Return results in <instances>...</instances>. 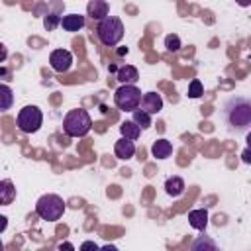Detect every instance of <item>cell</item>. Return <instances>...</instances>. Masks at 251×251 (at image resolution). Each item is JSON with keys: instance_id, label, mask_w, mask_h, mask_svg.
Here are the masks:
<instances>
[{"instance_id": "4", "label": "cell", "mask_w": 251, "mask_h": 251, "mask_svg": "<svg viewBox=\"0 0 251 251\" xmlns=\"http://www.w3.org/2000/svg\"><path fill=\"white\" fill-rule=\"evenodd\" d=\"M35 214L41 220L47 222H57L63 218L65 214V200L59 194H43L37 202H35Z\"/></svg>"}, {"instance_id": "7", "label": "cell", "mask_w": 251, "mask_h": 251, "mask_svg": "<svg viewBox=\"0 0 251 251\" xmlns=\"http://www.w3.org/2000/svg\"><path fill=\"white\" fill-rule=\"evenodd\" d=\"M49 65L55 73H67L73 65V53L67 49H55L49 55Z\"/></svg>"}, {"instance_id": "11", "label": "cell", "mask_w": 251, "mask_h": 251, "mask_svg": "<svg viewBox=\"0 0 251 251\" xmlns=\"http://www.w3.org/2000/svg\"><path fill=\"white\" fill-rule=\"evenodd\" d=\"M84 24H86V20L80 14H67L61 18V27L65 31H78L84 27Z\"/></svg>"}, {"instance_id": "23", "label": "cell", "mask_w": 251, "mask_h": 251, "mask_svg": "<svg viewBox=\"0 0 251 251\" xmlns=\"http://www.w3.org/2000/svg\"><path fill=\"white\" fill-rule=\"evenodd\" d=\"M204 94V86L198 78H192L188 84V98H200Z\"/></svg>"}, {"instance_id": "8", "label": "cell", "mask_w": 251, "mask_h": 251, "mask_svg": "<svg viewBox=\"0 0 251 251\" xmlns=\"http://www.w3.org/2000/svg\"><path fill=\"white\" fill-rule=\"evenodd\" d=\"M139 108L145 114H149V116L159 114L163 110V98H161V94H157V92H145L143 98H141V106Z\"/></svg>"}, {"instance_id": "15", "label": "cell", "mask_w": 251, "mask_h": 251, "mask_svg": "<svg viewBox=\"0 0 251 251\" xmlns=\"http://www.w3.org/2000/svg\"><path fill=\"white\" fill-rule=\"evenodd\" d=\"M171 153H173V143L169 139L161 137L151 145V155L157 159H167V157H171Z\"/></svg>"}, {"instance_id": "28", "label": "cell", "mask_w": 251, "mask_h": 251, "mask_svg": "<svg viewBox=\"0 0 251 251\" xmlns=\"http://www.w3.org/2000/svg\"><path fill=\"white\" fill-rule=\"evenodd\" d=\"M0 220H2V226H0V231H4V229H6V224H8V218H6V216H0Z\"/></svg>"}, {"instance_id": "19", "label": "cell", "mask_w": 251, "mask_h": 251, "mask_svg": "<svg viewBox=\"0 0 251 251\" xmlns=\"http://www.w3.org/2000/svg\"><path fill=\"white\" fill-rule=\"evenodd\" d=\"M0 110L2 112H6V110H10L12 108V102H14V92H12V88L8 86V84H0Z\"/></svg>"}, {"instance_id": "29", "label": "cell", "mask_w": 251, "mask_h": 251, "mask_svg": "<svg viewBox=\"0 0 251 251\" xmlns=\"http://www.w3.org/2000/svg\"><path fill=\"white\" fill-rule=\"evenodd\" d=\"M245 141H247V147H249V149H251V131H249V133H247V137H245Z\"/></svg>"}, {"instance_id": "24", "label": "cell", "mask_w": 251, "mask_h": 251, "mask_svg": "<svg viewBox=\"0 0 251 251\" xmlns=\"http://www.w3.org/2000/svg\"><path fill=\"white\" fill-rule=\"evenodd\" d=\"M78 251H100V247H98L94 241H90V239H88V241H82V243H80Z\"/></svg>"}, {"instance_id": "5", "label": "cell", "mask_w": 251, "mask_h": 251, "mask_svg": "<svg viewBox=\"0 0 251 251\" xmlns=\"http://www.w3.org/2000/svg\"><path fill=\"white\" fill-rule=\"evenodd\" d=\"M141 90L135 84H122L114 92V104L122 112H135L141 106Z\"/></svg>"}, {"instance_id": "1", "label": "cell", "mask_w": 251, "mask_h": 251, "mask_svg": "<svg viewBox=\"0 0 251 251\" xmlns=\"http://www.w3.org/2000/svg\"><path fill=\"white\" fill-rule=\"evenodd\" d=\"M222 120L229 133L247 135L251 131V96L231 94L222 104Z\"/></svg>"}, {"instance_id": "17", "label": "cell", "mask_w": 251, "mask_h": 251, "mask_svg": "<svg viewBox=\"0 0 251 251\" xmlns=\"http://www.w3.org/2000/svg\"><path fill=\"white\" fill-rule=\"evenodd\" d=\"M14 198H16V188H14V184H12V180L4 178V180L0 182V204H2V206H8V204H12Z\"/></svg>"}, {"instance_id": "2", "label": "cell", "mask_w": 251, "mask_h": 251, "mask_svg": "<svg viewBox=\"0 0 251 251\" xmlns=\"http://www.w3.org/2000/svg\"><path fill=\"white\" fill-rule=\"evenodd\" d=\"M92 127V120L90 114L82 108H75L69 110L63 118V129L69 137H84Z\"/></svg>"}, {"instance_id": "3", "label": "cell", "mask_w": 251, "mask_h": 251, "mask_svg": "<svg viewBox=\"0 0 251 251\" xmlns=\"http://www.w3.org/2000/svg\"><path fill=\"white\" fill-rule=\"evenodd\" d=\"M96 37L102 45L114 47L122 41L124 37V24L118 16H108L100 24H96Z\"/></svg>"}, {"instance_id": "9", "label": "cell", "mask_w": 251, "mask_h": 251, "mask_svg": "<svg viewBox=\"0 0 251 251\" xmlns=\"http://www.w3.org/2000/svg\"><path fill=\"white\" fill-rule=\"evenodd\" d=\"M110 6H108V2H104V0H90L88 4H86V14L94 20V22H102V20H106L110 14Z\"/></svg>"}, {"instance_id": "25", "label": "cell", "mask_w": 251, "mask_h": 251, "mask_svg": "<svg viewBox=\"0 0 251 251\" xmlns=\"http://www.w3.org/2000/svg\"><path fill=\"white\" fill-rule=\"evenodd\" d=\"M241 161H243L245 165H251V149H249V147L243 149V153H241Z\"/></svg>"}, {"instance_id": "18", "label": "cell", "mask_w": 251, "mask_h": 251, "mask_svg": "<svg viewBox=\"0 0 251 251\" xmlns=\"http://www.w3.org/2000/svg\"><path fill=\"white\" fill-rule=\"evenodd\" d=\"M120 131H122V137L131 139V141H135V139L141 135V127H139V126H137L133 120H126V122H122Z\"/></svg>"}, {"instance_id": "10", "label": "cell", "mask_w": 251, "mask_h": 251, "mask_svg": "<svg viewBox=\"0 0 251 251\" xmlns=\"http://www.w3.org/2000/svg\"><path fill=\"white\" fill-rule=\"evenodd\" d=\"M114 153H116L118 159L127 161V159H131V157L135 155V143H133L131 139L120 137V139L116 141V145H114Z\"/></svg>"}, {"instance_id": "21", "label": "cell", "mask_w": 251, "mask_h": 251, "mask_svg": "<svg viewBox=\"0 0 251 251\" xmlns=\"http://www.w3.org/2000/svg\"><path fill=\"white\" fill-rule=\"evenodd\" d=\"M61 18H63V16H59V14H47V16L43 18L45 29H47V31H53L55 27H59V25H61Z\"/></svg>"}, {"instance_id": "14", "label": "cell", "mask_w": 251, "mask_h": 251, "mask_svg": "<svg viewBox=\"0 0 251 251\" xmlns=\"http://www.w3.org/2000/svg\"><path fill=\"white\" fill-rule=\"evenodd\" d=\"M188 224L198 229V231H204L206 226H208V212L204 208H198V210H190L188 212Z\"/></svg>"}, {"instance_id": "26", "label": "cell", "mask_w": 251, "mask_h": 251, "mask_svg": "<svg viewBox=\"0 0 251 251\" xmlns=\"http://www.w3.org/2000/svg\"><path fill=\"white\" fill-rule=\"evenodd\" d=\"M57 249H59V251H75V245H73L71 241H63V243H59Z\"/></svg>"}, {"instance_id": "13", "label": "cell", "mask_w": 251, "mask_h": 251, "mask_svg": "<svg viewBox=\"0 0 251 251\" xmlns=\"http://www.w3.org/2000/svg\"><path fill=\"white\" fill-rule=\"evenodd\" d=\"M116 78H118L122 84H135V82L139 80V73H137V69H135L133 65H124V67L118 69Z\"/></svg>"}, {"instance_id": "27", "label": "cell", "mask_w": 251, "mask_h": 251, "mask_svg": "<svg viewBox=\"0 0 251 251\" xmlns=\"http://www.w3.org/2000/svg\"><path fill=\"white\" fill-rule=\"evenodd\" d=\"M100 251H118V247H116V245H112V243H108V245L100 247Z\"/></svg>"}, {"instance_id": "12", "label": "cell", "mask_w": 251, "mask_h": 251, "mask_svg": "<svg viewBox=\"0 0 251 251\" xmlns=\"http://www.w3.org/2000/svg\"><path fill=\"white\" fill-rule=\"evenodd\" d=\"M190 251H220V245L206 233L196 235V239L190 245Z\"/></svg>"}, {"instance_id": "20", "label": "cell", "mask_w": 251, "mask_h": 251, "mask_svg": "<svg viewBox=\"0 0 251 251\" xmlns=\"http://www.w3.org/2000/svg\"><path fill=\"white\" fill-rule=\"evenodd\" d=\"M131 120H133L141 129L151 127V116H149V114H145L141 108H139V110H135V112H131Z\"/></svg>"}, {"instance_id": "22", "label": "cell", "mask_w": 251, "mask_h": 251, "mask_svg": "<svg viewBox=\"0 0 251 251\" xmlns=\"http://www.w3.org/2000/svg\"><path fill=\"white\" fill-rule=\"evenodd\" d=\"M165 47H167V51L176 53V51L180 49V37H178L176 33H169V35L165 37Z\"/></svg>"}, {"instance_id": "6", "label": "cell", "mask_w": 251, "mask_h": 251, "mask_svg": "<svg viewBox=\"0 0 251 251\" xmlns=\"http://www.w3.org/2000/svg\"><path fill=\"white\" fill-rule=\"evenodd\" d=\"M16 124L24 133H35L43 124V114L37 106H24L18 112Z\"/></svg>"}, {"instance_id": "16", "label": "cell", "mask_w": 251, "mask_h": 251, "mask_svg": "<svg viewBox=\"0 0 251 251\" xmlns=\"http://www.w3.org/2000/svg\"><path fill=\"white\" fill-rule=\"evenodd\" d=\"M184 188H186V184H184V180H182L180 176H169V178L165 180V192H167L169 196H173V198L180 196V194L184 192Z\"/></svg>"}]
</instances>
